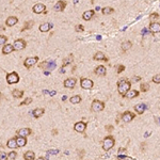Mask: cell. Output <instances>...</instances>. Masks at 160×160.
<instances>
[{"label":"cell","instance_id":"b9f144b4","mask_svg":"<svg viewBox=\"0 0 160 160\" xmlns=\"http://www.w3.org/2000/svg\"><path fill=\"white\" fill-rule=\"evenodd\" d=\"M32 102V99L31 98H26L24 101L20 102V106H24V105H30Z\"/></svg>","mask_w":160,"mask_h":160},{"label":"cell","instance_id":"681fc988","mask_svg":"<svg viewBox=\"0 0 160 160\" xmlns=\"http://www.w3.org/2000/svg\"><path fill=\"white\" fill-rule=\"evenodd\" d=\"M126 150L125 148H123V147H121V148H118V154H122V153H124Z\"/></svg>","mask_w":160,"mask_h":160},{"label":"cell","instance_id":"74e56055","mask_svg":"<svg viewBox=\"0 0 160 160\" xmlns=\"http://www.w3.org/2000/svg\"><path fill=\"white\" fill-rule=\"evenodd\" d=\"M158 18H159V14H157V13H153V14L150 15V20L153 21V22H154L156 19H158Z\"/></svg>","mask_w":160,"mask_h":160},{"label":"cell","instance_id":"ba28073f","mask_svg":"<svg viewBox=\"0 0 160 160\" xmlns=\"http://www.w3.org/2000/svg\"><path fill=\"white\" fill-rule=\"evenodd\" d=\"M26 42L21 38H18V39H15L14 43H13V46H14L15 50H22L26 48Z\"/></svg>","mask_w":160,"mask_h":160},{"label":"cell","instance_id":"d4e9b609","mask_svg":"<svg viewBox=\"0 0 160 160\" xmlns=\"http://www.w3.org/2000/svg\"><path fill=\"white\" fill-rule=\"evenodd\" d=\"M16 141H17V144H18V147H24V146L27 144V139H26V137L18 136V137L16 138Z\"/></svg>","mask_w":160,"mask_h":160},{"label":"cell","instance_id":"4316f807","mask_svg":"<svg viewBox=\"0 0 160 160\" xmlns=\"http://www.w3.org/2000/svg\"><path fill=\"white\" fill-rule=\"evenodd\" d=\"M12 95L13 97H15V98H21L22 95H24V91H20V90H13L12 92Z\"/></svg>","mask_w":160,"mask_h":160},{"label":"cell","instance_id":"9c48e42d","mask_svg":"<svg viewBox=\"0 0 160 160\" xmlns=\"http://www.w3.org/2000/svg\"><path fill=\"white\" fill-rule=\"evenodd\" d=\"M33 12L35 14H41V13H44L46 12V5L43 4V3H36L33 5Z\"/></svg>","mask_w":160,"mask_h":160},{"label":"cell","instance_id":"94428289","mask_svg":"<svg viewBox=\"0 0 160 160\" xmlns=\"http://www.w3.org/2000/svg\"><path fill=\"white\" fill-rule=\"evenodd\" d=\"M158 121H159V125H160V117H159V118H158Z\"/></svg>","mask_w":160,"mask_h":160},{"label":"cell","instance_id":"f6af8a7d","mask_svg":"<svg viewBox=\"0 0 160 160\" xmlns=\"http://www.w3.org/2000/svg\"><path fill=\"white\" fill-rule=\"evenodd\" d=\"M0 159H1V160L8 159V155H7L4 152H1V153H0Z\"/></svg>","mask_w":160,"mask_h":160},{"label":"cell","instance_id":"9f6ffc18","mask_svg":"<svg viewBox=\"0 0 160 160\" xmlns=\"http://www.w3.org/2000/svg\"><path fill=\"white\" fill-rule=\"evenodd\" d=\"M57 133H58L57 130H52V135H57Z\"/></svg>","mask_w":160,"mask_h":160},{"label":"cell","instance_id":"7dc6e473","mask_svg":"<svg viewBox=\"0 0 160 160\" xmlns=\"http://www.w3.org/2000/svg\"><path fill=\"white\" fill-rule=\"evenodd\" d=\"M151 133H152L151 131H146V132L144 133V138H147V137H150V136H151Z\"/></svg>","mask_w":160,"mask_h":160},{"label":"cell","instance_id":"7a4b0ae2","mask_svg":"<svg viewBox=\"0 0 160 160\" xmlns=\"http://www.w3.org/2000/svg\"><path fill=\"white\" fill-rule=\"evenodd\" d=\"M114 143H115V141H114V138L112 136L106 137L104 139V142H102V148H104V151L107 152V151L111 150L113 146H114Z\"/></svg>","mask_w":160,"mask_h":160},{"label":"cell","instance_id":"d6a6232c","mask_svg":"<svg viewBox=\"0 0 160 160\" xmlns=\"http://www.w3.org/2000/svg\"><path fill=\"white\" fill-rule=\"evenodd\" d=\"M73 60H74V58H73V56L72 55H70L67 58H66L64 61H63V67L64 66H66V65H68V64H71V63H73Z\"/></svg>","mask_w":160,"mask_h":160},{"label":"cell","instance_id":"5b68a950","mask_svg":"<svg viewBox=\"0 0 160 160\" xmlns=\"http://www.w3.org/2000/svg\"><path fill=\"white\" fill-rule=\"evenodd\" d=\"M38 61V57H29V58H27L24 62V65L26 66L27 68H30L31 66L35 65Z\"/></svg>","mask_w":160,"mask_h":160},{"label":"cell","instance_id":"3957f363","mask_svg":"<svg viewBox=\"0 0 160 160\" xmlns=\"http://www.w3.org/2000/svg\"><path fill=\"white\" fill-rule=\"evenodd\" d=\"M105 108V104L102 101H99L97 99H94L92 102V106H91V109L92 111H94V112H100L102 111Z\"/></svg>","mask_w":160,"mask_h":160},{"label":"cell","instance_id":"8992f818","mask_svg":"<svg viewBox=\"0 0 160 160\" xmlns=\"http://www.w3.org/2000/svg\"><path fill=\"white\" fill-rule=\"evenodd\" d=\"M80 85H81L82 89L88 90L93 87V81L89 78H81V80H80Z\"/></svg>","mask_w":160,"mask_h":160},{"label":"cell","instance_id":"2e32d148","mask_svg":"<svg viewBox=\"0 0 160 160\" xmlns=\"http://www.w3.org/2000/svg\"><path fill=\"white\" fill-rule=\"evenodd\" d=\"M150 30L153 32V33H159L160 32V22H152L150 25Z\"/></svg>","mask_w":160,"mask_h":160},{"label":"cell","instance_id":"d590c367","mask_svg":"<svg viewBox=\"0 0 160 160\" xmlns=\"http://www.w3.org/2000/svg\"><path fill=\"white\" fill-rule=\"evenodd\" d=\"M7 41H8V37L7 36H4V35L0 36V45H1V47L4 46V44L7 43Z\"/></svg>","mask_w":160,"mask_h":160},{"label":"cell","instance_id":"ffe728a7","mask_svg":"<svg viewBox=\"0 0 160 160\" xmlns=\"http://www.w3.org/2000/svg\"><path fill=\"white\" fill-rule=\"evenodd\" d=\"M94 73H95L96 75H99V76H105L106 73H107V70H106V67H105L104 65H98L97 67L95 68Z\"/></svg>","mask_w":160,"mask_h":160},{"label":"cell","instance_id":"836d02e7","mask_svg":"<svg viewBox=\"0 0 160 160\" xmlns=\"http://www.w3.org/2000/svg\"><path fill=\"white\" fill-rule=\"evenodd\" d=\"M140 89H141V92H147L150 90V84L147 82H143V83H141Z\"/></svg>","mask_w":160,"mask_h":160},{"label":"cell","instance_id":"11a10c76","mask_svg":"<svg viewBox=\"0 0 160 160\" xmlns=\"http://www.w3.org/2000/svg\"><path fill=\"white\" fill-rule=\"evenodd\" d=\"M44 75H46V76H48V75H50V73H49V71H46V72H44Z\"/></svg>","mask_w":160,"mask_h":160},{"label":"cell","instance_id":"e0dca14e","mask_svg":"<svg viewBox=\"0 0 160 160\" xmlns=\"http://www.w3.org/2000/svg\"><path fill=\"white\" fill-rule=\"evenodd\" d=\"M52 27H53V25L51 22H44V24H42L41 26H39V31L41 32H47L52 28Z\"/></svg>","mask_w":160,"mask_h":160},{"label":"cell","instance_id":"816d5d0a","mask_svg":"<svg viewBox=\"0 0 160 160\" xmlns=\"http://www.w3.org/2000/svg\"><path fill=\"white\" fill-rule=\"evenodd\" d=\"M146 33H147V29H146V28H144V29L142 30V35H145Z\"/></svg>","mask_w":160,"mask_h":160},{"label":"cell","instance_id":"60d3db41","mask_svg":"<svg viewBox=\"0 0 160 160\" xmlns=\"http://www.w3.org/2000/svg\"><path fill=\"white\" fill-rule=\"evenodd\" d=\"M139 81H141V77L140 76H133L132 79H131L132 83H136V82H139Z\"/></svg>","mask_w":160,"mask_h":160},{"label":"cell","instance_id":"9a60e30c","mask_svg":"<svg viewBox=\"0 0 160 160\" xmlns=\"http://www.w3.org/2000/svg\"><path fill=\"white\" fill-rule=\"evenodd\" d=\"M146 109H147V106H146L145 104H138V105L135 106V110L139 114H143Z\"/></svg>","mask_w":160,"mask_h":160},{"label":"cell","instance_id":"f546056e","mask_svg":"<svg viewBox=\"0 0 160 160\" xmlns=\"http://www.w3.org/2000/svg\"><path fill=\"white\" fill-rule=\"evenodd\" d=\"M131 46H132V44H131V42L130 41H126V42H124L123 44H122V49L124 50V51H126V50H128V49H130L131 48Z\"/></svg>","mask_w":160,"mask_h":160},{"label":"cell","instance_id":"1f68e13d","mask_svg":"<svg viewBox=\"0 0 160 160\" xmlns=\"http://www.w3.org/2000/svg\"><path fill=\"white\" fill-rule=\"evenodd\" d=\"M59 154V150H49L46 154V159L49 158V156H56Z\"/></svg>","mask_w":160,"mask_h":160},{"label":"cell","instance_id":"db71d44e","mask_svg":"<svg viewBox=\"0 0 160 160\" xmlns=\"http://www.w3.org/2000/svg\"><path fill=\"white\" fill-rule=\"evenodd\" d=\"M78 2H79V0H73V3H74L75 5H76V4L78 3Z\"/></svg>","mask_w":160,"mask_h":160},{"label":"cell","instance_id":"c3c4849f","mask_svg":"<svg viewBox=\"0 0 160 160\" xmlns=\"http://www.w3.org/2000/svg\"><path fill=\"white\" fill-rule=\"evenodd\" d=\"M56 94H57V92H56V91H50V93H49V95H50V96H55Z\"/></svg>","mask_w":160,"mask_h":160},{"label":"cell","instance_id":"f907efd6","mask_svg":"<svg viewBox=\"0 0 160 160\" xmlns=\"http://www.w3.org/2000/svg\"><path fill=\"white\" fill-rule=\"evenodd\" d=\"M46 64H47V62H43V63H41V64H39V67H42V68L45 67V65H46Z\"/></svg>","mask_w":160,"mask_h":160},{"label":"cell","instance_id":"d6986e66","mask_svg":"<svg viewBox=\"0 0 160 160\" xmlns=\"http://www.w3.org/2000/svg\"><path fill=\"white\" fill-rule=\"evenodd\" d=\"M31 132L32 130L30 128H21L17 131L18 133V136H21V137H27V136H30L31 135Z\"/></svg>","mask_w":160,"mask_h":160},{"label":"cell","instance_id":"30bf717a","mask_svg":"<svg viewBox=\"0 0 160 160\" xmlns=\"http://www.w3.org/2000/svg\"><path fill=\"white\" fill-rule=\"evenodd\" d=\"M85 128H87V124L83 122H77L74 125V130L77 132H83L85 130Z\"/></svg>","mask_w":160,"mask_h":160},{"label":"cell","instance_id":"bcb514c9","mask_svg":"<svg viewBox=\"0 0 160 160\" xmlns=\"http://www.w3.org/2000/svg\"><path fill=\"white\" fill-rule=\"evenodd\" d=\"M113 126L112 125H107L106 126V129H107V131H109V132H112V130H113Z\"/></svg>","mask_w":160,"mask_h":160},{"label":"cell","instance_id":"7c38bea8","mask_svg":"<svg viewBox=\"0 0 160 160\" xmlns=\"http://www.w3.org/2000/svg\"><path fill=\"white\" fill-rule=\"evenodd\" d=\"M76 85V79L75 78H67L64 80V87L68 88V89H73Z\"/></svg>","mask_w":160,"mask_h":160},{"label":"cell","instance_id":"603a6c76","mask_svg":"<svg viewBox=\"0 0 160 160\" xmlns=\"http://www.w3.org/2000/svg\"><path fill=\"white\" fill-rule=\"evenodd\" d=\"M44 112H45L44 108H36V109H34V110L31 112V114H32L34 117H39V116H42V115L44 114Z\"/></svg>","mask_w":160,"mask_h":160},{"label":"cell","instance_id":"f35d334b","mask_svg":"<svg viewBox=\"0 0 160 160\" xmlns=\"http://www.w3.org/2000/svg\"><path fill=\"white\" fill-rule=\"evenodd\" d=\"M84 30V27L82 26V25H77L76 27H75V31L76 32H82Z\"/></svg>","mask_w":160,"mask_h":160},{"label":"cell","instance_id":"cb8c5ba5","mask_svg":"<svg viewBox=\"0 0 160 160\" xmlns=\"http://www.w3.org/2000/svg\"><path fill=\"white\" fill-rule=\"evenodd\" d=\"M94 60H96V61H107V58H106V56H105V53L104 52H101V51H98V52H96L95 55H94Z\"/></svg>","mask_w":160,"mask_h":160},{"label":"cell","instance_id":"4dcf8cb0","mask_svg":"<svg viewBox=\"0 0 160 160\" xmlns=\"http://www.w3.org/2000/svg\"><path fill=\"white\" fill-rule=\"evenodd\" d=\"M70 101L72 104H79L80 101H81V97H80L79 95H75V96H72L70 98Z\"/></svg>","mask_w":160,"mask_h":160},{"label":"cell","instance_id":"91938a15","mask_svg":"<svg viewBox=\"0 0 160 160\" xmlns=\"http://www.w3.org/2000/svg\"><path fill=\"white\" fill-rule=\"evenodd\" d=\"M95 10H96V11H99V10H100V8H99V7H96V9H95Z\"/></svg>","mask_w":160,"mask_h":160},{"label":"cell","instance_id":"7402d4cb","mask_svg":"<svg viewBox=\"0 0 160 160\" xmlns=\"http://www.w3.org/2000/svg\"><path fill=\"white\" fill-rule=\"evenodd\" d=\"M94 14H95V12L93 11V10H89V11H85L83 14H82V18L84 19V20H90L93 16H94Z\"/></svg>","mask_w":160,"mask_h":160},{"label":"cell","instance_id":"6da1fadb","mask_svg":"<svg viewBox=\"0 0 160 160\" xmlns=\"http://www.w3.org/2000/svg\"><path fill=\"white\" fill-rule=\"evenodd\" d=\"M130 87H131V81L129 82L127 79H119L117 82V91L121 95H124L127 91H129Z\"/></svg>","mask_w":160,"mask_h":160},{"label":"cell","instance_id":"f5cc1de1","mask_svg":"<svg viewBox=\"0 0 160 160\" xmlns=\"http://www.w3.org/2000/svg\"><path fill=\"white\" fill-rule=\"evenodd\" d=\"M49 91L48 90H43V94H45V95H47V94H49Z\"/></svg>","mask_w":160,"mask_h":160},{"label":"cell","instance_id":"ac0fdd59","mask_svg":"<svg viewBox=\"0 0 160 160\" xmlns=\"http://www.w3.org/2000/svg\"><path fill=\"white\" fill-rule=\"evenodd\" d=\"M14 50H15L14 46L11 45V44H7V45H4L2 47V53L3 55H9V53H11L12 51H14Z\"/></svg>","mask_w":160,"mask_h":160},{"label":"cell","instance_id":"484cf974","mask_svg":"<svg viewBox=\"0 0 160 160\" xmlns=\"http://www.w3.org/2000/svg\"><path fill=\"white\" fill-rule=\"evenodd\" d=\"M34 158H35V154L32 151L26 152L25 155H24V159H26V160H33Z\"/></svg>","mask_w":160,"mask_h":160},{"label":"cell","instance_id":"83f0119b","mask_svg":"<svg viewBox=\"0 0 160 160\" xmlns=\"http://www.w3.org/2000/svg\"><path fill=\"white\" fill-rule=\"evenodd\" d=\"M101 12L104 15H110L114 12V9L113 8H110V7H106L104 9H101Z\"/></svg>","mask_w":160,"mask_h":160},{"label":"cell","instance_id":"e575fe53","mask_svg":"<svg viewBox=\"0 0 160 160\" xmlns=\"http://www.w3.org/2000/svg\"><path fill=\"white\" fill-rule=\"evenodd\" d=\"M56 68V62L55 61H49L47 62V70L48 71H52Z\"/></svg>","mask_w":160,"mask_h":160},{"label":"cell","instance_id":"6f0895ef","mask_svg":"<svg viewBox=\"0 0 160 160\" xmlns=\"http://www.w3.org/2000/svg\"><path fill=\"white\" fill-rule=\"evenodd\" d=\"M66 98H67V97H66V95H64V96H63V97H62V100H63V101H64V100H66Z\"/></svg>","mask_w":160,"mask_h":160},{"label":"cell","instance_id":"7bdbcfd3","mask_svg":"<svg viewBox=\"0 0 160 160\" xmlns=\"http://www.w3.org/2000/svg\"><path fill=\"white\" fill-rule=\"evenodd\" d=\"M116 158L117 159H132L131 157H128V156H125V155H121V154H118Z\"/></svg>","mask_w":160,"mask_h":160},{"label":"cell","instance_id":"5bb4252c","mask_svg":"<svg viewBox=\"0 0 160 160\" xmlns=\"http://www.w3.org/2000/svg\"><path fill=\"white\" fill-rule=\"evenodd\" d=\"M17 22H18V18H17L16 16H10V17H8L7 20H5V25H7L8 27H13L14 25H16Z\"/></svg>","mask_w":160,"mask_h":160},{"label":"cell","instance_id":"8d00e7d4","mask_svg":"<svg viewBox=\"0 0 160 160\" xmlns=\"http://www.w3.org/2000/svg\"><path fill=\"white\" fill-rule=\"evenodd\" d=\"M16 156H17L16 152L12 151L11 153H9V154H8V159H11V160H13V159H15V158H16Z\"/></svg>","mask_w":160,"mask_h":160},{"label":"cell","instance_id":"44dd1931","mask_svg":"<svg viewBox=\"0 0 160 160\" xmlns=\"http://www.w3.org/2000/svg\"><path fill=\"white\" fill-rule=\"evenodd\" d=\"M7 146H8L9 148H12V150L16 148L17 146H18L17 141H16V138H12V139H10V140L8 141V143H7Z\"/></svg>","mask_w":160,"mask_h":160},{"label":"cell","instance_id":"680465c9","mask_svg":"<svg viewBox=\"0 0 160 160\" xmlns=\"http://www.w3.org/2000/svg\"><path fill=\"white\" fill-rule=\"evenodd\" d=\"M97 39H98V41H100V38H101V36L100 35H97V37H96Z\"/></svg>","mask_w":160,"mask_h":160},{"label":"cell","instance_id":"ee69618b","mask_svg":"<svg viewBox=\"0 0 160 160\" xmlns=\"http://www.w3.org/2000/svg\"><path fill=\"white\" fill-rule=\"evenodd\" d=\"M125 70V66L124 65H118V67H117V74H121L122 72H124Z\"/></svg>","mask_w":160,"mask_h":160},{"label":"cell","instance_id":"4fadbf2b","mask_svg":"<svg viewBox=\"0 0 160 160\" xmlns=\"http://www.w3.org/2000/svg\"><path fill=\"white\" fill-rule=\"evenodd\" d=\"M65 8H66V2L63 1V0H60V1H58L56 3V5L53 7V10L57 12H62V11H64Z\"/></svg>","mask_w":160,"mask_h":160},{"label":"cell","instance_id":"f1b7e54d","mask_svg":"<svg viewBox=\"0 0 160 160\" xmlns=\"http://www.w3.org/2000/svg\"><path fill=\"white\" fill-rule=\"evenodd\" d=\"M33 24H34V22H33L32 20H30V21H26V22H25V26H24L22 28L20 29V31H21V32H24V31H26V30L30 29L31 27L33 26Z\"/></svg>","mask_w":160,"mask_h":160},{"label":"cell","instance_id":"8fae6325","mask_svg":"<svg viewBox=\"0 0 160 160\" xmlns=\"http://www.w3.org/2000/svg\"><path fill=\"white\" fill-rule=\"evenodd\" d=\"M125 98H128V99H132V98H135L137 96H139V92L136 91V90H129L127 91L125 94L123 95Z\"/></svg>","mask_w":160,"mask_h":160},{"label":"cell","instance_id":"52a82bcc","mask_svg":"<svg viewBox=\"0 0 160 160\" xmlns=\"http://www.w3.org/2000/svg\"><path fill=\"white\" fill-rule=\"evenodd\" d=\"M135 113H132L130 111H125L123 114H122V121L125 122V123H129L131 122L133 118H135Z\"/></svg>","mask_w":160,"mask_h":160},{"label":"cell","instance_id":"ab89813d","mask_svg":"<svg viewBox=\"0 0 160 160\" xmlns=\"http://www.w3.org/2000/svg\"><path fill=\"white\" fill-rule=\"evenodd\" d=\"M153 82H155V83H160V74H157V75H155L154 77H153Z\"/></svg>","mask_w":160,"mask_h":160},{"label":"cell","instance_id":"277c9868","mask_svg":"<svg viewBox=\"0 0 160 160\" xmlns=\"http://www.w3.org/2000/svg\"><path fill=\"white\" fill-rule=\"evenodd\" d=\"M18 81H19V76L16 72H13L7 75V82L9 84H14V83H17Z\"/></svg>","mask_w":160,"mask_h":160}]
</instances>
